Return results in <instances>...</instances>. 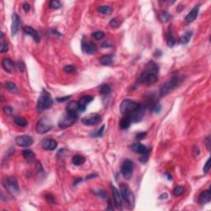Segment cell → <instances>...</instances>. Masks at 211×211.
<instances>
[{
  "mask_svg": "<svg viewBox=\"0 0 211 211\" xmlns=\"http://www.w3.org/2000/svg\"><path fill=\"white\" fill-rule=\"evenodd\" d=\"M158 73H159V67L158 66V64L155 62L150 61L147 64L142 74H140L139 81L140 83L147 84V85L155 83L158 81Z\"/></svg>",
  "mask_w": 211,
  "mask_h": 211,
  "instance_id": "6da1fadb",
  "label": "cell"
},
{
  "mask_svg": "<svg viewBox=\"0 0 211 211\" xmlns=\"http://www.w3.org/2000/svg\"><path fill=\"white\" fill-rule=\"evenodd\" d=\"M182 80L183 79L180 75H174L169 81L165 83L163 86L161 87L160 91H159V95L161 97H164V96H167L168 94H169L172 91H173L174 89L179 87V85L181 83Z\"/></svg>",
  "mask_w": 211,
  "mask_h": 211,
  "instance_id": "7a4b0ae2",
  "label": "cell"
},
{
  "mask_svg": "<svg viewBox=\"0 0 211 211\" xmlns=\"http://www.w3.org/2000/svg\"><path fill=\"white\" fill-rule=\"evenodd\" d=\"M78 120V112H66L65 114L59 119L58 123L59 127L61 129H66L70 127Z\"/></svg>",
  "mask_w": 211,
  "mask_h": 211,
  "instance_id": "3957f363",
  "label": "cell"
},
{
  "mask_svg": "<svg viewBox=\"0 0 211 211\" xmlns=\"http://www.w3.org/2000/svg\"><path fill=\"white\" fill-rule=\"evenodd\" d=\"M140 104H139L138 102H135V101L125 99L120 103V111L122 115H124L125 116H129L130 114H132L133 112H135L140 107Z\"/></svg>",
  "mask_w": 211,
  "mask_h": 211,
  "instance_id": "277c9868",
  "label": "cell"
},
{
  "mask_svg": "<svg viewBox=\"0 0 211 211\" xmlns=\"http://www.w3.org/2000/svg\"><path fill=\"white\" fill-rule=\"evenodd\" d=\"M52 106H53V99L51 98V94L48 92L44 91L39 97L37 101V110L46 111L51 108Z\"/></svg>",
  "mask_w": 211,
  "mask_h": 211,
  "instance_id": "5b68a950",
  "label": "cell"
},
{
  "mask_svg": "<svg viewBox=\"0 0 211 211\" xmlns=\"http://www.w3.org/2000/svg\"><path fill=\"white\" fill-rule=\"evenodd\" d=\"M120 192L123 200L126 202L130 208H133V206L135 205V196L129 186L126 184H121L120 186Z\"/></svg>",
  "mask_w": 211,
  "mask_h": 211,
  "instance_id": "8992f818",
  "label": "cell"
},
{
  "mask_svg": "<svg viewBox=\"0 0 211 211\" xmlns=\"http://www.w3.org/2000/svg\"><path fill=\"white\" fill-rule=\"evenodd\" d=\"M3 185L6 191H8L11 195L17 196L19 193V186H18V181L15 177H9L4 178L3 181Z\"/></svg>",
  "mask_w": 211,
  "mask_h": 211,
  "instance_id": "52a82bcc",
  "label": "cell"
},
{
  "mask_svg": "<svg viewBox=\"0 0 211 211\" xmlns=\"http://www.w3.org/2000/svg\"><path fill=\"white\" fill-rule=\"evenodd\" d=\"M145 107H148L151 112L159 113L161 112V105L158 103L156 97L153 94H149L146 96V103Z\"/></svg>",
  "mask_w": 211,
  "mask_h": 211,
  "instance_id": "ba28073f",
  "label": "cell"
},
{
  "mask_svg": "<svg viewBox=\"0 0 211 211\" xmlns=\"http://www.w3.org/2000/svg\"><path fill=\"white\" fill-rule=\"evenodd\" d=\"M52 125H51V120L47 118H41L38 120L36 124V130L39 134H46L51 130Z\"/></svg>",
  "mask_w": 211,
  "mask_h": 211,
  "instance_id": "9c48e42d",
  "label": "cell"
},
{
  "mask_svg": "<svg viewBox=\"0 0 211 211\" xmlns=\"http://www.w3.org/2000/svg\"><path fill=\"white\" fill-rule=\"evenodd\" d=\"M120 172L125 179H127V180L130 179L133 175V172H134V163L130 159H126L123 163Z\"/></svg>",
  "mask_w": 211,
  "mask_h": 211,
  "instance_id": "30bf717a",
  "label": "cell"
},
{
  "mask_svg": "<svg viewBox=\"0 0 211 211\" xmlns=\"http://www.w3.org/2000/svg\"><path fill=\"white\" fill-rule=\"evenodd\" d=\"M102 121V116L99 114H90L82 119V123L85 125H95Z\"/></svg>",
  "mask_w": 211,
  "mask_h": 211,
  "instance_id": "8fae6325",
  "label": "cell"
},
{
  "mask_svg": "<svg viewBox=\"0 0 211 211\" xmlns=\"http://www.w3.org/2000/svg\"><path fill=\"white\" fill-rule=\"evenodd\" d=\"M16 144L20 147H29L34 143L33 138L30 135H20L15 139Z\"/></svg>",
  "mask_w": 211,
  "mask_h": 211,
  "instance_id": "7c38bea8",
  "label": "cell"
},
{
  "mask_svg": "<svg viewBox=\"0 0 211 211\" xmlns=\"http://www.w3.org/2000/svg\"><path fill=\"white\" fill-rule=\"evenodd\" d=\"M82 50L83 52L88 54V55H93L97 51V46H95V44L90 42V41H87V39H85V37H83V41H82Z\"/></svg>",
  "mask_w": 211,
  "mask_h": 211,
  "instance_id": "4fadbf2b",
  "label": "cell"
},
{
  "mask_svg": "<svg viewBox=\"0 0 211 211\" xmlns=\"http://www.w3.org/2000/svg\"><path fill=\"white\" fill-rule=\"evenodd\" d=\"M22 22H21V18L17 13H13L12 15V26H11V32L12 36H14L18 34V31L21 27Z\"/></svg>",
  "mask_w": 211,
  "mask_h": 211,
  "instance_id": "5bb4252c",
  "label": "cell"
},
{
  "mask_svg": "<svg viewBox=\"0 0 211 211\" xmlns=\"http://www.w3.org/2000/svg\"><path fill=\"white\" fill-rule=\"evenodd\" d=\"M144 109L145 106L143 104H140V107L138 108L135 112H134L132 114H130L128 117H130V119L131 120L132 122H139L143 118V116H144Z\"/></svg>",
  "mask_w": 211,
  "mask_h": 211,
  "instance_id": "9a60e30c",
  "label": "cell"
},
{
  "mask_svg": "<svg viewBox=\"0 0 211 211\" xmlns=\"http://www.w3.org/2000/svg\"><path fill=\"white\" fill-rule=\"evenodd\" d=\"M16 66H17V64L11 59L5 58L2 60V68L4 71L8 72L9 74H13V72L15 71Z\"/></svg>",
  "mask_w": 211,
  "mask_h": 211,
  "instance_id": "2e32d148",
  "label": "cell"
},
{
  "mask_svg": "<svg viewBox=\"0 0 211 211\" xmlns=\"http://www.w3.org/2000/svg\"><path fill=\"white\" fill-rule=\"evenodd\" d=\"M93 100V97L90 96V95H87L84 96L82 98H80L78 103H79V112H83L87 108V105L89 104L90 102Z\"/></svg>",
  "mask_w": 211,
  "mask_h": 211,
  "instance_id": "e0dca14e",
  "label": "cell"
},
{
  "mask_svg": "<svg viewBox=\"0 0 211 211\" xmlns=\"http://www.w3.org/2000/svg\"><path fill=\"white\" fill-rule=\"evenodd\" d=\"M23 32L26 34V35H28L31 37L33 38V40L36 41V43H39L41 41V37L39 36L38 32L34 29V28L29 26H26L25 27L23 28Z\"/></svg>",
  "mask_w": 211,
  "mask_h": 211,
  "instance_id": "ac0fdd59",
  "label": "cell"
},
{
  "mask_svg": "<svg viewBox=\"0 0 211 211\" xmlns=\"http://www.w3.org/2000/svg\"><path fill=\"white\" fill-rule=\"evenodd\" d=\"M200 6H201V4H196V5L190 11V13H189L188 14L186 15V18H185V21H186V22H194V21L196 20V18H197V16H198L199 10H200Z\"/></svg>",
  "mask_w": 211,
  "mask_h": 211,
  "instance_id": "d6986e66",
  "label": "cell"
},
{
  "mask_svg": "<svg viewBox=\"0 0 211 211\" xmlns=\"http://www.w3.org/2000/svg\"><path fill=\"white\" fill-rule=\"evenodd\" d=\"M130 148L135 153H140V154H142V155L149 153V151L147 148V147L145 145L140 144V143H135V144L131 145Z\"/></svg>",
  "mask_w": 211,
  "mask_h": 211,
  "instance_id": "ffe728a7",
  "label": "cell"
},
{
  "mask_svg": "<svg viewBox=\"0 0 211 211\" xmlns=\"http://www.w3.org/2000/svg\"><path fill=\"white\" fill-rule=\"evenodd\" d=\"M57 142L55 140H51V139H46L44 140L41 143V146L45 150H55L57 148Z\"/></svg>",
  "mask_w": 211,
  "mask_h": 211,
  "instance_id": "44dd1931",
  "label": "cell"
},
{
  "mask_svg": "<svg viewBox=\"0 0 211 211\" xmlns=\"http://www.w3.org/2000/svg\"><path fill=\"white\" fill-rule=\"evenodd\" d=\"M112 193H113V197H114L115 204H116L117 208L121 209L122 208V197H121L120 192L114 186H112Z\"/></svg>",
  "mask_w": 211,
  "mask_h": 211,
  "instance_id": "7402d4cb",
  "label": "cell"
},
{
  "mask_svg": "<svg viewBox=\"0 0 211 211\" xmlns=\"http://www.w3.org/2000/svg\"><path fill=\"white\" fill-rule=\"evenodd\" d=\"M211 200V194L209 190L202 191L198 197V202L201 205H205V204L209 203Z\"/></svg>",
  "mask_w": 211,
  "mask_h": 211,
  "instance_id": "603a6c76",
  "label": "cell"
},
{
  "mask_svg": "<svg viewBox=\"0 0 211 211\" xmlns=\"http://www.w3.org/2000/svg\"><path fill=\"white\" fill-rule=\"evenodd\" d=\"M166 37H167V45L168 47H173L176 44V37L174 36L173 31L172 28H169L166 34Z\"/></svg>",
  "mask_w": 211,
  "mask_h": 211,
  "instance_id": "cb8c5ba5",
  "label": "cell"
},
{
  "mask_svg": "<svg viewBox=\"0 0 211 211\" xmlns=\"http://www.w3.org/2000/svg\"><path fill=\"white\" fill-rule=\"evenodd\" d=\"M22 155L29 163H33L36 159V154L30 149H25L22 151Z\"/></svg>",
  "mask_w": 211,
  "mask_h": 211,
  "instance_id": "d4e9b609",
  "label": "cell"
},
{
  "mask_svg": "<svg viewBox=\"0 0 211 211\" xmlns=\"http://www.w3.org/2000/svg\"><path fill=\"white\" fill-rule=\"evenodd\" d=\"M114 60V56L112 55H106L100 58V63L102 65H109Z\"/></svg>",
  "mask_w": 211,
  "mask_h": 211,
  "instance_id": "484cf974",
  "label": "cell"
},
{
  "mask_svg": "<svg viewBox=\"0 0 211 211\" xmlns=\"http://www.w3.org/2000/svg\"><path fill=\"white\" fill-rule=\"evenodd\" d=\"M158 18H159V20H160L161 22L166 23L168 22V21L171 19V15L169 14V13H168V11H160V12L158 13Z\"/></svg>",
  "mask_w": 211,
  "mask_h": 211,
  "instance_id": "4316f807",
  "label": "cell"
},
{
  "mask_svg": "<svg viewBox=\"0 0 211 211\" xmlns=\"http://www.w3.org/2000/svg\"><path fill=\"white\" fill-rule=\"evenodd\" d=\"M131 120L130 119V117L125 116L124 118L121 119L120 122V127L121 128L122 130H126V129H129L130 127V125H131Z\"/></svg>",
  "mask_w": 211,
  "mask_h": 211,
  "instance_id": "83f0119b",
  "label": "cell"
},
{
  "mask_svg": "<svg viewBox=\"0 0 211 211\" xmlns=\"http://www.w3.org/2000/svg\"><path fill=\"white\" fill-rule=\"evenodd\" d=\"M191 36H192V31H186V32H185L182 36H181L179 41H180L181 44L186 45V44H187L189 41H190Z\"/></svg>",
  "mask_w": 211,
  "mask_h": 211,
  "instance_id": "f1b7e54d",
  "label": "cell"
},
{
  "mask_svg": "<svg viewBox=\"0 0 211 211\" xmlns=\"http://www.w3.org/2000/svg\"><path fill=\"white\" fill-rule=\"evenodd\" d=\"M66 112H79V103L78 102H70L66 107Z\"/></svg>",
  "mask_w": 211,
  "mask_h": 211,
  "instance_id": "f546056e",
  "label": "cell"
},
{
  "mask_svg": "<svg viewBox=\"0 0 211 211\" xmlns=\"http://www.w3.org/2000/svg\"><path fill=\"white\" fill-rule=\"evenodd\" d=\"M98 12L103 14V15H110L113 12V8L112 7H110V6L102 5L100 6L98 8Z\"/></svg>",
  "mask_w": 211,
  "mask_h": 211,
  "instance_id": "4dcf8cb0",
  "label": "cell"
},
{
  "mask_svg": "<svg viewBox=\"0 0 211 211\" xmlns=\"http://www.w3.org/2000/svg\"><path fill=\"white\" fill-rule=\"evenodd\" d=\"M85 162V158L81 155H75L72 158V163L75 166H80Z\"/></svg>",
  "mask_w": 211,
  "mask_h": 211,
  "instance_id": "1f68e13d",
  "label": "cell"
},
{
  "mask_svg": "<svg viewBox=\"0 0 211 211\" xmlns=\"http://www.w3.org/2000/svg\"><path fill=\"white\" fill-rule=\"evenodd\" d=\"M14 123H15L17 125H18V126H21V127H26V126L27 125V120H26L24 117H15V119H14Z\"/></svg>",
  "mask_w": 211,
  "mask_h": 211,
  "instance_id": "d6a6232c",
  "label": "cell"
},
{
  "mask_svg": "<svg viewBox=\"0 0 211 211\" xmlns=\"http://www.w3.org/2000/svg\"><path fill=\"white\" fill-rule=\"evenodd\" d=\"M3 37H4V35H3V32H1V43H0V52L1 53H5L8 51V45L7 42L4 41L3 40Z\"/></svg>",
  "mask_w": 211,
  "mask_h": 211,
  "instance_id": "836d02e7",
  "label": "cell"
},
{
  "mask_svg": "<svg viewBox=\"0 0 211 211\" xmlns=\"http://www.w3.org/2000/svg\"><path fill=\"white\" fill-rule=\"evenodd\" d=\"M5 87L6 89H8L9 92H18V88L17 85H16L13 82H7L5 83Z\"/></svg>",
  "mask_w": 211,
  "mask_h": 211,
  "instance_id": "e575fe53",
  "label": "cell"
},
{
  "mask_svg": "<svg viewBox=\"0 0 211 211\" xmlns=\"http://www.w3.org/2000/svg\"><path fill=\"white\" fill-rule=\"evenodd\" d=\"M111 91H112V89H111L109 85H107V84H103L100 87V92L102 95H108L111 92Z\"/></svg>",
  "mask_w": 211,
  "mask_h": 211,
  "instance_id": "d590c367",
  "label": "cell"
},
{
  "mask_svg": "<svg viewBox=\"0 0 211 211\" xmlns=\"http://www.w3.org/2000/svg\"><path fill=\"white\" fill-rule=\"evenodd\" d=\"M62 7V3L58 0H51L50 2V8L52 9H58Z\"/></svg>",
  "mask_w": 211,
  "mask_h": 211,
  "instance_id": "8d00e7d4",
  "label": "cell"
},
{
  "mask_svg": "<svg viewBox=\"0 0 211 211\" xmlns=\"http://www.w3.org/2000/svg\"><path fill=\"white\" fill-rule=\"evenodd\" d=\"M92 37L95 40H102V38L105 37V33L102 31H95L92 34Z\"/></svg>",
  "mask_w": 211,
  "mask_h": 211,
  "instance_id": "74e56055",
  "label": "cell"
},
{
  "mask_svg": "<svg viewBox=\"0 0 211 211\" xmlns=\"http://www.w3.org/2000/svg\"><path fill=\"white\" fill-rule=\"evenodd\" d=\"M184 192V187L181 186H176L175 188L173 189V194L176 196H180L181 195H182Z\"/></svg>",
  "mask_w": 211,
  "mask_h": 211,
  "instance_id": "f35d334b",
  "label": "cell"
},
{
  "mask_svg": "<svg viewBox=\"0 0 211 211\" xmlns=\"http://www.w3.org/2000/svg\"><path fill=\"white\" fill-rule=\"evenodd\" d=\"M104 130L105 125H103L102 127L100 128L99 130H97V131H95L94 133H92V135H91V136H92V137H102V135H103V133H104Z\"/></svg>",
  "mask_w": 211,
  "mask_h": 211,
  "instance_id": "ab89813d",
  "label": "cell"
},
{
  "mask_svg": "<svg viewBox=\"0 0 211 211\" xmlns=\"http://www.w3.org/2000/svg\"><path fill=\"white\" fill-rule=\"evenodd\" d=\"M64 71L68 73V74H72V73H74L76 71V69L74 65H71V64H69V65H65L64 67Z\"/></svg>",
  "mask_w": 211,
  "mask_h": 211,
  "instance_id": "60d3db41",
  "label": "cell"
},
{
  "mask_svg": "<svg viewBox=\"0 0 211 211\" xmlns=\"http://www.w3.org/2000/svg\"><path fill=\"white\" fill-rule=\"evenodd\" d=\"M120 20L119 19H117V18H112V20L110 21L109 22V25L112 26V27H117V26H119L120 25Z\"/></svg>",
  "mask_w": 211,
  "mask_h": 211,
  "instance_id": "b9f144b4",
  "label": "cell"
},
{
  "mask_svg": "<svg viewBox=\"0 0 211 211\" xmlns=\"http://www.w3.org/2000/svg\"><path fill=\"white\" fill-rule=\"evenodd\" d=\"M3 111L4 112V114L7 115V116H10L13 113V108L12 107H10V106H6L5 107H3Z\"/></svg>",
  "mask_w": 211,
  "mask_h": 211,
  "instance_id": "7bdbcfd3",
  "label": "cell"
},
{
  "mask_svg": "<svg viewBox=\"0 0 211 211\" xmlns=\"http://www.w3.org/2000/svg\"><path fill=\"white\" fill-rule=\"evenodd\" d=\"M209 169H210V159L209 158L208 160H207V162L205 163V166H204V173L208 172L209 171Z\"/></svg>",
  "mask_w": 211,
  "mask_h": 211,
  "instance_id": "ee69618b",
  "label": "cell"
},
{
  "mask_svg": "<svg viewBox=\"0 0 211 211\" xmlns=\"http://www.w3.org/2000/svg\"><path fill=\"white\" fill-rule=\"evenodd\" d=\"M46 201L50 204H55V198H54V196L50 195V194L46 195Z\"/></svg>",
  "mask_w": 211,
  "mask_h": 211,
  "instance_id": "f6af8a7d",
  "label": "cell"
},
{
  "mask_svg": "<svg viewBox=\"0 0 211 211\" xmlns=\"http://www.w3.org/2000/svg\"><path fill=\"white\" fill-rule=\"evenodd\" d=\"M146 135H147V133L146 132H140L135 135V139H137L138 140H143Z\"/></svg>",
  "mask_w": 211,
  "mask_h": 211,
  "instance_id": "bcb514c9",
  "label": "cell"
},
{
  "mask_svg": "<svg viewBox=\"0 0 211 211\" xmlns=\"http://www.w3.org/2000/svg\"><path fill=\"white\" fill-rule=\"evenodd\" d=\"M71 98V96H67V97H57L56 98V101L58 102H64L68 101L69 99Z\"/></svg>",
  "mask_w": 211,
  "mask_h": 211,
  "instance_id": "7dc6e473",
  "label": "cell"
},
{
  "mask_svg": "<svg viewBox=\"0 0 211 211\" xmlns=\"http://www.w3.org/2000/svg\"><path fill=\"white\" fill-rule=\"evenodd\" d=\"M22 8L25 13H28V12L30 11V9H31V7H30V5H29V3H24L22 5Z\"/></svg>",
  "mask_w": 211,
  "mask_h": 211,
  "instance_id": "c3c4849f",
  "label": "cell"
},
{
  "mask_svg": "<svg viewBox=\"0 0 211 211\" xmlns=\"http://www.w3.org/2000/svg\"><path fill=\"white\" fill-rule=\"evenodd\" d=\"M17 66L18 67V69H20L21 71H23L25 69V64H23V62L22 61L18 62V64H17Z\"/></svg>",
  "mask_w": 211,
  "mask_h": 211,
  "instance_id": "681fc988",
  "label": "cell"
},
{
  "mask_svg": "<svg viewBox=\"0 0 211 211\" xmlns=\"http://www.w3.org/2000/svg\"><path fill=\"white\" fill-rule=\"evenodd\" d=\"M97 195V196H99L100 197H102V199H105L107 197V193H106L104 191H98Z\"/></svg>",
  "mask_w": 211,
  "mask_h": 211,
  "instance_id": "f907efd6",
  "label": "cell"
},
{
  "mask_svg": "<svg viewBox=\"0 0 211 211\" xmlns=\"http://www.w3.org/2000/svg\"><path fill=\"white\" fill-rule=\"evenodd\" d=\"M205 141L207 149L209 150V148H210V139H209V136H208L206 139H205Z\"/></svg>",
  "mask_w": 211,
  "mask_h": 211,
  "instance_id": "816d5d0a",
  "label": "cell"
},
{
  "mask_svg": "<svg viewBox=\"0 0 211 211\" xmlns=\"http://www.w3.org/2000/svg\"><path fill=\"white\" fill-rule=\"evenodd\" d=\"M153 55H154V56H155V57H160V56L162 55V51H161L160 50H157V51L154 52V54H153Z\"/></svg>",
  "mask_w": 211,
  "mask_h": 211,
  "instance_id": "f5cc1de1",
  "label": "cell"
},
{
  "mask_svg": "<svg viewBox=\"0 0 211 211\" xmlns=\"http://www.w3.org/2000/svg\"><path fill=\"white\" fill-rule=\"evenodd\" d=\"M97 177V174H91V175L87 176V177H86V179L89 180V179H92V178H94V177Z\"/></svg>",
  "mask_w": 211,
  "mask_h": 211,
  "instance_id": "db71d44e",
  "label": "cell"
},
{
  "mask_svg": "<svg viewBox=\"0 0 211 211\" xmlns=\"http://www.w3.org/2000/svg\"><path fill=\"white\" fill-rule=\"evenodd\" d=\"M165 176H166V177H167V178H168V180H169V181H172V176L170 175L169 173L166 172L165 173Z\"/></svg>",
  "mask_w": 211,
  "mask_h": 211,
  "instance_id": "11a10c76",
  "label": "cell"
},
{
  "mask_svg": "<svg viewBox=\"0 0 211 211\" xmlns=\"http://www.w3.org/2000/svg\"><path fill=\"white\" fill-rule=\"evenodd\" d=\"M159 198L162 199V200H163V199H167V198H168V194H167V193L162 194Z\"/></svg>",
  "mask_w": 211,
  "mask_h": 211,
  "instance_id": "9f6ffc18",
  "label": "cell"
},
{
  "mask_svg": "<svg viewBox=\"0 0 211 211\" xmlns=\"http://www.w3.org/2000/svg\"><path fill=\"white\" fill-rule=\"evenodd\" d=\"M80 181H82V178H78V179H76V180H75V181H74V186H76L77 184L79 183V182H80Z\"/></svg>",
  "mask_w": 211,
  "mask_h": 211,
  "instance_id": "6f0895ef",
  "label": "cell"
}]
</instances>
